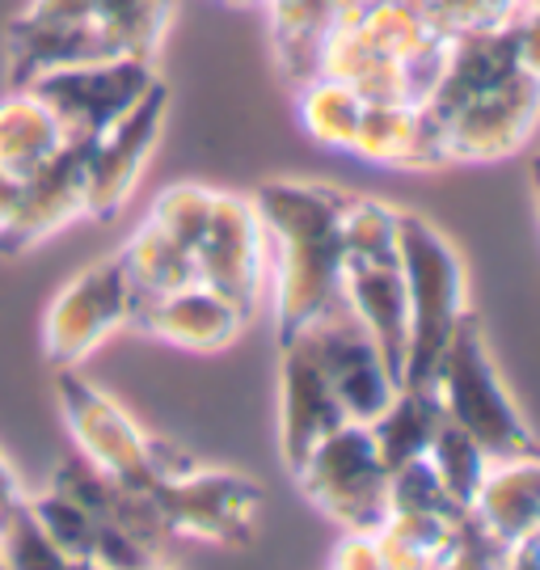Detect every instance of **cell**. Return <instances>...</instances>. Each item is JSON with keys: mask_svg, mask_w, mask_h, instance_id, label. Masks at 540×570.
<instances>
[{"mask_svg": "<svg viewBox=\"0 0 540 570\" xmlns=\"http://www.w3.org/2000/svg\"><path fill=\"white\" fill-rule=\"evenodd\" d=\"M21 199H26V178L13 169H0V233L13 225Z\"/></svg>", "mask_w": 540, "mask_h": 570, "instance_id": "obj_35", "label": "cell"}, {"mask_svg": "<svg viewBox=\"0 0 540 570\" xmlns=\"http://www.w3.org/2000/svg\"><path fill=\"white\" fill-rule=\"evenodd\" d=\"M507 546L469 511L435 570H507Z\"/></svg>", "mask_w": 540, "mask_h": 570, "instance_id": "obj_32", "label": "cell"}, {"mask_svg": "<svg viewBox=\"0 0 540 570\" xmlns=\"http://www.w3.org/2000/svg\"><path fill=\"white\" fill-rule=\"evenodd\" d=\"M325 570H384L376 537H367V532H342V541L334 546Z\"/></svg>", "mask_w": 540, "mask_h": 570, "instance_id": "obj_33", "label": "cell"}, {"mask_svg": "<svg viewBox=\"0 0 540 570\" xmlns=\"http://www.w3.org/2000/svg\"><path fill=\"white\" fill-rule=\"evenodd\" d=\"M119 258L127 266V279H131L140 301H157V296H169L178 287L199 284L195 258L178 242H169L157 225H148V220L122 242Z\"/></svg>", "mask_w": 540, "mask_h": 570, "instance_id": "obj_24", "label": "cell"}, {"mask_svg": "<svg viewBox=\"0 0 540 570\" xmlns=\"http://www.w3.org/2000/svg\"><path fill=\"white\" fill-rule=\"evenodd\" d=\"M523 9H537L540 13V0H523Z\"/></svg>", "mask_w": 540, "mask_h": 570, "instance_id": "obj_39", "label": "cell"}, {"mask_svg": "<svg viewBox=\"0 0 540 570\" xmlns=\"http://www.w3.org/2000/svg\"><path fill=\"white\" fill-rule=\"evenodd\" d=\"M469 511L507 550L540 537V452L516 456V461H494Z\"/></svg>", "mask_w": 540, "mask_h": 570, "instance_id": "obj_20", "label": "cell"}, {"mask_svg": "<svg viewBox=\"0 0 540 570\" xmlns=\"http://www.w3.org/2000/svg\"><path fill=\"white\" fill-rule=\"evenodd\" d=\"M426 465L435 469V478L443 482V490L461 503V508H473V499H478L481 482H485V473H490V456L481 449L478 440L461 431L448 414H443L440 431H435V440H431V449H426Z\"/></svg>", "mask_w": 540, "mask_h": 570, "instance_id": "obj_28", "label": "cell"}, {"mask_svg": "<svg viewBox=\"0 0 540 570\" xmlns=\"http://www.w3.org/2000/svg\"><path fill=\"white\" fill-rule=\"evenodd\" d=\"M0 570H4V567H0Z\"/></svg>", "mask_w": 540, "mask_h": 570, "instance_id": "obj_43", "label": "cell"}, {"mask_svg": "<svg viewBox=\"0 0 540 570\" xmlns=\"http://www.w3.org/2000/svg\"><path fill=\"white\" fill-rule=\"evenodd\" d=\"M249 199L266 233V287L275 301V338L283 346L342 301L346 190L330 183L275 178L262 183Z\"/></svg>", "mask_w": 540, "mask_h": 570, "instance_id": "obj_1", "label": "cell"}, {"mask_svg": "<svg viewBox=\"0 0 540 570\" xmlns=\"http://www.w3.org/2000/svg\"><path fill=\"white\" fill-rule=\"evenodd\" d=\"M397 266L405 279L410 305V346H405V389H431L435 367L452 334L469 313V275L461 249L448 233L431 225L419 212H401L397 220Z\"/></svg>", "mask_w": 540, "mask_h": 570, "instance_id": "obj_4", "label": "cell"}, {"mask_svg": "<svg viewBox=\"0 0 540 570\" xmlns=\"http://www.w3.org/2000/svg\"><path fill=\"white\" fill-rule=\"evenodd\" d=\"M532 186H537V207H540V161H537V169H532Z\"/></svg>", "mask_w": 540, "mask_h": 570, "instance_id": "obj_38", "label": "cell"}, {"mask_svg": "<svg viewBox=\"0 0 540 570\" xmlns=\"http://www.w3.org/2000/svg\"><path fill=\"white\" fill-rule=\"evenodd\" d=\"M266 18H271V47L279 72L292 85L313 81L325 35L338 26L334 0H266Z\"/></svg>", "mask_w": 540, "mask_h": 570, "instance_id": "obj_22", "label": "cell"}, {"mask_svg": "<svg viewBox=\"0 0 540 570\" xmlns=\"http://www.w3.org/2000/svg\"><path fill=\"white\" fill-rule=\"evenodd\" d=\"M342 423L346 414L317 351L308 334H296L292 343L279 346V456L287 473H296L304 456Z\"/></svg>", "mask_w": 540, "mask_h": 570, "instance_id": "obj_14", "label": "cell"}, {"mask_svg": "<svg viewBox=\"0 0 540 570\" xmlns=\"http://www.w3.org/2000/svg\"><path fill=\"white\" fill-rule=\"evenodd\" d=\"M540 122V81L528 72H516L499 89L481 94L461 110H452L443 127V153L448 165L456 161H502L516 157L523 144L532 140Z\"/></svg>", "mask_w": 540, "mask_h": 570, "instance_id": "obj_13", "label": "cell"}, {"mask_svg": "<svg viewBox=\"0 0 540 570\" xmlns=\"http://www.w3.org/2000/svg\"><path fill=\"white\" fill-rule=\"evenodd\" d=\"M397 207L367 199V195H346L342 204V254L346 266L397 263Z\"/></svg>", "mask_w": 540, "mask_h": 570, "instance_id": "obj_27", "label": "cell"}, {"mask_svg": "<svg viewBox=\"0 0 540 570\" xmlns=\"http://www.w3.org/2000/svg\"><path fill=\"white\" fill-rule=\"evenodd\" d=\"M245 322L249 317L233 301H224L220 292H212L207 284H190L169 296H157V301H140L131 326L165 346L190 351V355H216L237 343Z\"/></svg>", "mask_w": 540, "mask_h": 570, "instance_id": "obj_16", "label": "cell"}, {"mask_svg": "<svg viewBox=\"0 0 540 570\" xmlns=\"http://www.w3.org/2000/svg\"><path fill=\"white\" fill-rule=\"evenodd\" d=\"M212 204H216V186L174 183L153 199V207H148L144 220L157 225L169 242H178L181 249L195 258L203 233H207V220H212Z\"/></svg>", "mask_w": 540, "mask_h": 570, "instance_id": "obj_29", "label": "cell"}, {"mask_svg": "<svg viewBox=\"0 0 540 570\" xmlns=\"http://www.w3.org/2000/svg\"><path fill=\"white\" fill-rule=\"evenodd\" d=\"M520 72V47H516V21L507 26H481V30H464L448 39V60L426 110L435 119H448L452 110H461L464 102H473L481 94L499 89L502 81H511Z\"/></svg>", "mask_w": 540, "mask_h": 570, "instance_id": "obj_17", "label": "cell"}, {"mask_svg": "<svg viewBox=\"0 0 540 570\" xmlns=\"http://www.w3.org/2000/svg\"><path fill=\"white\" fill-rule=\"evenodd\" d=\"M301 334H308V343L317 351L321 367H325L330 385L338 393L346 423H372L393 402V393L401 389L397 376L389 372L381 346L372 343V334L355 322L346 301H338L325 317H317Z\"/></svg>", "mask_w": 540, "mask_h": 570, "instance_id": "obj_12", "label": "cell"}, {"mask_svg": "<svg viewBox=\"0 0 540 570\" xmlns=\"http://www.w3.org/2000/svg\"><path fill=\"white\" fill-rule=\"evenodd\" d=\"M507 570H540V537L511 546V553H507Z\"/></svg>", "mask_w": 540, "mask_h": 570, "instance_id": "obj_37", "label": "cell"}, {"mask_svg": "<svg viewBox=\"0 0 540 570\" xmlns=\"http://www.w3.org/2000/svg\"><path fill=\"white\" fill-rule=\"evenodd\" d=\"M21 499H26V487H21L18 469L9 465V456L0 452V515H9V511L21 503Z\"/></svg>", "mask_w": 540, "mask_h": 570, "instance_id": "obj_36", "label": "cell"}, {"mask_svg": "<svg viewBox=\"0 0 540 570\" xmlns=\"http://www.w3.org/2000/svg\"><path fill=\"white\" fill-rule=\"evenodd\" d=\"M440 423H443V406L431 389L401 385L397 393H393V402L367 423V431H372V440H376L381 461L389 465V473H393V469L426 456Z\"/></svg>", "mask_w": 540, "mask_h": 570, "instance_id": "obj_23", "label": "cell"}, {"mask_svg": "<svg viewBox=\"0 0 540 570\" xmlns=\"http://www.w3.org/2000/svg\"><path fill=\"white\" fill-rule=\"evenodd\" d=\"M0 520H4V515H0Z\"/></svg>", "mask_w": 540, "mask_h": 570, "instance_id": "obj_42", "label": "cell"}, {"mask_svg": "<svg viewBox=\"0 0 540 570\" xmlns=\"http://www.w3.org/2000/svg\"><path fill=\"white\" fill-rule=\"evenodd\" d=\"M140 570H169V567H160V562H148V567H140Z\"/></svg>", "mask_w": 540, "mask_h": 570, "instance_id": "obj_40", "label": "cell"}, {"mask_svg": "<svg viewBox=\"0 0 540 570\" xmlns=\"http://www.w3.org/2000/svg\"><path fill=\"white\" fill-rule=\"evenodd\" d=\"M72 570H94V567H80V562H77V567H72Z\"/></svg>", "mask_w": 540, "mask_h": 570, "instance_id": "obj_41", "label": "cell"}, {"mask_svg": "<svg viewBox=\"0 0 540 570\" xmlns=\"http://www.w3.org/2000/svg\"><path fill=\"white\" fill-rule=\"evenodd\" d=\"M174 13L178 0H26L4 30L9 85H30L68 63H157Z\"/></svg>", "mask_w": 540, "mask_h": 570, "instance_id": "obj_2", "label": "cell"}, {"mask_svg": "<svg viewBox=\"0 0 540 570\" xmlns=\"http://www.w3.org/2000/svg\"><path fill=\"white\" fill-rule=\"evenodd\" d=\"M516 47H520V68L540 81V13L520 9L516 13Z\"/></svg>", "mask_w": 540, "mask_h": 570, "instance_id": "obj_34", "label": "cell"}, {"mask_svg": "<svg viewBox=\"0 0 540 570\" xmlns=\"http://www.w3.org/2000/svg\"><path fill=\"white\" fill-rule=\"evenodd\" d=\"M389 515H440V520H461L469 508H461L443 482L435 478V469L422 461H410L389 473Z\"/></svg>", "mask_w": 540, "mask_h": 570, "instance_id": "obj_30", "label": "cell"}, {"mask_svg": "<svg viewBox=\"0 0 540 570\" xmlns=\"http://www.w3.org/2000/svg\"><path fill=\"white\" fill-rule=\"evenodd\" d=\"M195 271H199V284L233 301L245 317H254L266 292V233L249 195L216 190L212 220L195 249Z\"/></svg>", "mask_w": 540, "mask_h": 570, "instance_id": "obj_11", "label": "cell"}, {"mask_svg": "<svg viewBox=\"0 0 540 570\" xmlns=\"http://www.w3.org/2000/svg\"><path fill=\"white\" fill-rule=\"evenodd\" d=\"M431 393L440 397L443 414L485 449L490 461H516V456L540 452V440L499 376V364L485 343V326L473 308L461 317V326L443 351Z\"/></svg>", "mask_w": 540, "mask_h": 570, "instance_id": "obj_5", "label": "cell"}, {"mask_svg": "<svg viewBox=\"0 0 540 570\" xmlns=\"http://www.w3.org/2000/svg\"><path fill=\"white\" fill-rule=\"evenodd\" d=\"M56 406L77 456L122 487L153 490L203 465L195 452L140 428L122 402L98 389L80 367H56Z\"/></svg>", "mask_w": 540, "mask_h": 570, "instance_id": "obj_3", "label": "cell"}, {"mask_svg": "<svg viewBox=\"0 0 540 570\" xmlns=\"http://www.w3.org/2000/svg\"><path fill=\"white\" fill-rule=\"evenodd\" d=\"M342 301L355 313L372 343L381 346L389 372L405 376V346H410V305H405V279L397 263L346 266L342 271Z\"/></svg>", "mask_w": 540, "mask_h": 570, "instance_id": "obj_19", "label": "cell"}, {"mask_svg": "<svg viewBox=\"0 0 540 570\" xmlns=\"http://www.w3.org/2000/svg\"><path fill=\"white\" fill-rule=\"evenodd\" d=\"M157 63L148 60H106V63H68V68H51L30 81L47 110L56 115L63 127L68 144L98 140L110 122H119L144 94L157 85Z\"/></svg>", "mask_w": 540, "mask_h": 570, "instance_id": "obj_9", "label": "cell"}, {"mask_svg": "<svg viewBox=\"0 0 540 570\" xmlns=\"http://www.w3.org/2000/svg\"><path fill=\"white\" fill-rule=\"evenodd\" d=\"M351 153L384 169H435L448 165L443 127L422 102L367 106Z\"/></svg>", "mask_w": 540, "mask_h": 570, "instance_id": "obj_18", "label": "cell"}, {"mask_svg": "<svg viewBox=\"0 0 540 570\" xmlns=\"http://www.w3.org/2000/svg\"><path fill=\"white\" fill-rule=\"evenodd\" d=\"M77 220H89L85 207V148L68 144L51 161L35 169L26 178V199H21L13 225L0 233V254L18 258L39 249L42 242H51L56 233H63Z\"/></svg>", "mask_w": 540, "mask_h": 570, "instance_id": "obj_15", "label": "cell"}, {"mask_svg": "<svg viewBox=\"0 0 540 570\" xmlns=\"http://www.w3.org/2000/svg\"><path fill=\"white\" fill-rule=\"evenodd\" d=\"M60 148H68V136L47 102L30 85H9L0 94V169L30 178Z\"/></svg>", "mask_w": 540, "mask_h": 570, "instance_id": "obj_21", "label": "cell"}, {"mask_svg": "<svg viewBox=\"0 0 540 570\" xmlns=\"http://www.w3.org/2000/svg\"><path fill=\"white\" fill-rule=\"evenodd\" d=\"M363 110H367V102L338 77L317 72L313 81L296 85V119H301L304 136L325 144V148L351 153V144L360 136Z\"/></svg>", "mask_w": 540, "mask_h": 570, "instance_id": "obj_25", "label": "cell"}, {"mask_svg": "<svg viewBox=\"0 0 540 570\" xmlns=\"http://www.w3.org/2000/svg\"><path fill=\"white\" fill-rule=\"evenodd\" d=\"M169 537L207 541L220 550H245L254 541L262 511V487L237 469L195 465L174 482L153 487Z\"/></svg>", "mask_w": 540, "mask_h": 570, "instance_id": "obj_8", "label": "cell"}, {"mask_svg": "<svg viewBox=\"0 0 540 570\" xmlns=\"http://www.w3.org/2000/svg\"><path fill=\"white\" fill-rule=\"evenodd\" d=\"M169 119V85L157 81L119 122L85 148V207L89 220H115L136 195L148 157Z\"/></svg>", "mask_w": 540, "mask_h": 570, "instance_id": "obj_10", "label": "cell"}, {"mask_svg": "<svg viewBox=\"0 0 540 570\" xmlns=\"http://www.w3.org/2000/svg\"><path fill=\"white\" fill-rule=\"evenodd\" d=\"M304 499L342 532L376 537L389 520V465L376 452L367 423H342L292 473Z\"/></svg>", "mask_w": 540, "mask_h": 570, "instance_id": "obj_6", "label": "cell"}, {"mask_svg": "<svg viewBox=\"0 0 540 570\" xmlns=\"http://www.w3.org/2000/svg\"><path fill=\"white\" fill-rule=\"evenodd\" d=\"M0 567L4 570H72L77 562L63 558L51 537L39 529V520L30 515L26 499L0 520Z\"/></svg>", "mask_w": 540, "mask_h": 570, "instance_id": "obj_31", "label": "cell"}, {"mask_svg": "<svg viewBox=\"0 0 540 570\" xmlns=\"http://www.w3.org/2000/svg\"><path fill=\"white\" fill-rule=\"evenodd\" d=\"M464 520V515H461ZM461 520H440V515H389L376 532L384 570H435L448 553Z\"/></svg>", "mask_w": 540, "mask_h": 570, "instance_id": "obj_26", "label": "cell"}, {"mask_svg": "<svg viewBox=\"0 0 540 570\" xmlns=\"http://www.w3.org/2000/svg\"><path fill=\"white\" fill-rule=\"evenodd\" d=\"M136 308L140 296L119 254L80 266L42 308V360L51 367H80L101 343H110L119 330L136 322Z\"/></svg>", "mask_w": 540, "mask_h": 570, "instance_id": "obj_7", "label": "cell"}]
</instances>
